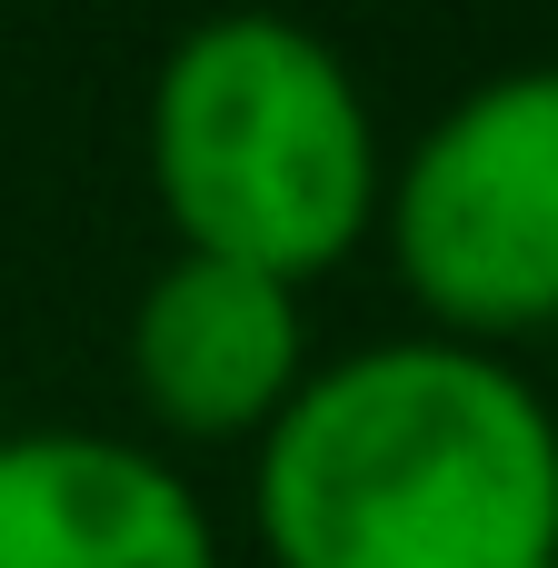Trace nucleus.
Segmentation results:
<instances>
[{
  "instance_id": "f257e3e1",
  "label": "nucleus",
  "mask_w": 558,
  "mask_h": 568,
  "mask_svg": "<svg viewBox=\"0 0 558 568\" xmlns=\"http://www.w3.org/2000/svg\"><path fill=\"white\" fill-rule=\"evenodd\" d=\"M280 568H558V409L479 339L319 359L250 479Z\"/></svg>"
},
{
  "instance_id": "f03ea898",
  "label": "nucleus",
  "mask_w": 558,
  "mask_h": 568,
  "mask_svg": "<svg viewBox=\"0 0 558 568\" xmlns=\"http://www.w3.org/2000/svg\"><path fill=\"white\" fill-rule=\"evenodd\" d=\"M150 190L180 250L250 260L300 290L369 240L389 160L349 60L319 30L220 10L180 30L150 80Z\"/></svg>"
},
{
  "instance_id": "7ed1b4c3",
  "label": "nucleus",
  "mask_w": 558,
  "mask_h": 568,
  "mask_svg": "<svg viewBox=\"0 0 558 568\" xmlns=\"http://www.w3.org/2000/svg\"><path fill=\"white\" fill-rule=\"evenodd\" d=\"M379 220L449 339L558 320V60L459 90L389 170Z\"/></svg>"
},
{
  "instance_id": "20e7f679",
  "label": "nucleus",
  "mask_w": 558,
  "mask_h": 568,
  "mask_svg": "<svg viewBox=\"0 0 558 568\" xmlns=\"http://www.w3.org/2000/svg\"><path fill=\"white\" fill-rule=\"evenodd\" d=\"M310 379V320L300 290L250 270V260H210V250H170L130 310V389L160 429L180 439H260Z\"/></svg>"
},
{
  "instance_id": "39448f33",
  "label": "nucleus",
  "mask_w": 558,
  "mask_h": 568,
  "mask_svg": "<svg viewBox=\"0 0 558 568\" xmlns=\"http://www.w3.org/2000/svg\"><path fill=\"white\" fill-rule=\"evenodd\" d=\"M0 568H220V539L160 449L110 429H10Z\"/></svg>"
}]
</instances>
